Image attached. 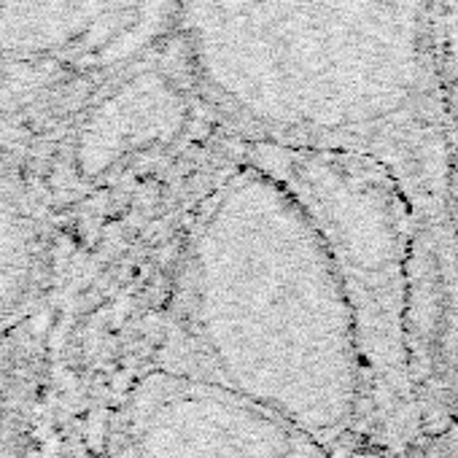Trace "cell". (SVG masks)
<instances>
[{"label":"cell","mask_w":458,"mask_h":458,"mask_svg":"<svg viewBox=\"0 0 458 458\" xmlns=\"http://www.w3.org/2000/svg\"><path fill=\"white\" fill-rule=\"evenodd\" d=\"M30 224L14 178L0 159V316L12 310L30 278Z\"/></svg>","instance_id":"cell-6"},{"label":"cell","mask_w":458,"mask_h":458,"mask_svg":"<svg viewBox=\"0 0 458 458\" xmlns=\"http://www.w3.org/2000/svg\"><path fill=\"white\" fill-rule=\"evenodd\" d=\"M178 49L208 122L241 146L383 167L410 216V329L458 337V181L442 0H178Z\"/></svg>","instance_id":"cell-1"},{"label":"cell","mask_w":458,"mask_h":458,"mask_svg":"<svg viewBox=\"0 0 458 458\" xmlns=\"http://www.w3.org/2000/svg\"><path fill=\"white\" fill-rule=\"evenodd\" d=\"M310 213L348 297L364 367V442L420 458L426 431L412 367V235L391 175L351 154L241 146Z\"/></svg>","instance_id":"cell-3"},{"label":"cell","mask_w":458,"mask_h":458,"mask_svg":"<svg viewBox=\"0 0 458 458\" xmlns=\"http://www.w3.org/2000/svg\"><path fill=\"white\" fill-rule=\"evenodd\" d=\"M132 447L135 458H337L254 399L165 369L135 391Z\"/></svg>","instance_id":"cell-5"},{"label":"cell","mask_w":458,"mask_h":458,"mask_svg":"<svg viewBox=\"0 0 458 458\" xmlns=\"http://www.w3.org/2000/svg\"><path fill=\"white\" fill-rule=\"evenodd\" d=\"M178 44V0H0V68L130 76Z\"/></svg>","instance_id":"cell-4"},{"label":"cell","mask_w":458,"mask_h":458,"mask_svg":"<svg viewBox=\"0 0 458 458\" xmlns=\"http://www.w3.org/2000/svg\"><path fill=\"white\" fill-rule=\"evenodd\" d=\"M162 369L254 399L337 458L364 442V367L337 267L300 199L243 157L191 226Z\"/></svg>","instance_id":"cell-2"}]
</instances>
